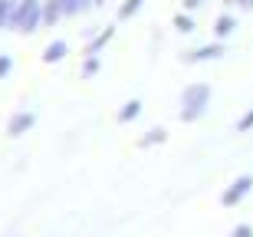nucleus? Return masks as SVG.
<instances>
[{"instance_id":"obj_1","label":"nucleus","mask_w":253,"mask_h":237,"mask_svg":"<svg viewBox=\"0 0 253 237\" xmlns=\"http://www.w3.org/2000/svg\"><path fill=\"white\" fill-rule=\"evenodd\" d=\"M211 102H214L211 83H188L181 89V99H178V119L184 125L201 122V119L211 112Z\"/></svg>"},{"instance_id":"obj_2","label":"nucleus","mask_w":253,"mask_h":237,"mask_svg":"<svg viewBox=\"0 0 253 237\" xmlns=\"http://www.w3.org/2000/svg\"><path fill=\"white\" fill-rule=\"evenodd\" d=\"M10 30L20 37H33L37 30H43V0H17Z\"/></svg>"},{"instance_id":"obj_3","label":"nucleus","mask_w":253,"mask_h":237,"mask_svg":"<svg viewBox=\"0 0 253 237\" xmlns=\"http://www.w3.org/2000/svg\"><path fill=\"white\" fill-rule=\"evenodd\" d=\"M224 53H227V43L211 40V43H201V47L181 53V63H188V66H204V63H217V59H224Z\"/></svg>"},{"instance_id":"obj_4","label":"nucleus","mask_w":253,"mask_h":237,"mask_svg":"<svg viewBox=\"0 0 253 237\" xmlns=\"http://www.w3.org/2000/svg\"><path fill=\"white\" fill-rule=\"evenodd\" d=\"M250 191H253V175H240V178H234L220 191V204H224V208H240V204L250 198Z\"/></svg>"},{"instance_id":"obj_5","label":"nucleus","mask_w":253,"mask_h":237,"mask_svg":"<svg viewBox=\"0 0 253 237\" xmlns=\"http://www.w3.org/2000/svg\"><path fill=\"white\" fill-rule=\"evenodd\" d=\"M115 23H105L102 30H95L92 37L85 40V47H83V56H102L105 49H109V43H112L115 40Z\"/></svg>"},{"instance_id":"obj_6","label":"nucleus","mask_w":253,"mask_h":237,"mask_svg":"<svg viewBox=\"0 0 253 237\" xmlns=\"http://www.w3.org/2000/svg\"><path fill=\"white\" fill-rule=\"evenodd\" d=\"M37 129V112L33 109H17V112L7 119V135L10 139H20V135H27Z\"/></svg>"},{"instance_id":"obj_7","label":"nucleus","mask_w":253,"mask_h":237,"mask_svg":"<svg viewBox=\"0 0 253 237\" xmlns=\"http://www.w3.org/2000/svg\"><path fill=\"white\" fill-rule=\"evenodd\" d=\"M237 27H240V20H237V13H230V10H224V13H217L214 17V40H220V43H227V40L237 33Z\"/></svg>"},{"instance_id":"obj_8","label":"nucleus","mask_w":253,"mask_h":237,"mask_svg":"<svg viewBox=\"0 0 253 237\" xmlns=\"http://www.w3.org/2000/svg\"><path fill=\"white\" fill-rule=\"evenodd\" d=\"M141 112H145V102H141L138 95L135 99H125L122 105H119V112H115V122L119 125H131V122H138Z\"/></svg>"},{"instance_id":"obj_9","label":"nucleus","mask_w":253,"mask_h":237,"mask_svg":"<svg viewBox=\"0 0 253 237\" xmlns=\"http://www.w3.org/2000/svg\"><path fill=\"white\" fill-rule=\"evenodd\" d=\"M69 56V43H66L63 37H56V40H49L46 47H43V63H46V66H56V63H63V59Z\"/></svg>"},{"instance_id":"obj_10","label":"nucleus","mask_w":253,"mask_h":237,"mask_svg":"<svg viewBox=\"0 0 253 237\" xmlns=\"http://www.w3.org/2000/svg\"><path fill=\"white\" fill-rule=\"evenodd\" d=\"M168 142V129L165 125H151L148 132H141L138 139V148H158V145Z\"/></svg>"},{"instance_id":"obj_11","label":"nucleus","mask_w":253,"mask_h":237,"mask_svg":"<svg viewBox=\"0 0 253 237\" xmlns=\"http://www.w3.org/2000/svg\"><path fill=\"white\" fill-rule=\"evenodd\" d=\"M171 27H174V33H181V37H191L197 30V20L194 13H188V10H178L174 17H171Z\"/></svg>"},{"instance_id":"obj_12","label":"nucleus","mask_w":253,"mask_h":237,"mask_svg":"<svg viewBox=\"0 0 253 237\" xmlns=\"http://www.w3.org/2000/svg\"><path fill=\"white\" fill-rule=\"evenodd\" d=\"M63 17H66L63 0H43V27H56Z\"/></svg>"},{"instance_id":"obj_13","label":"nucleus","mask_w":253,"mask_h":237,"mask_svg":"<svg viewBox=\"0 0 253 237\" xmlns=\"http://www.w3.org/2000/svg\"><path fill=\"white\" fill-rule=\"evenodd\" d=\"M141 7H145V0H122V3H119V10H115V17L122 20H135L141 13Z\"/></svg>"},{"instance_id":"obj_14","label":"nucleus","mask_w":253,"mask_h":237,"mask_svg":"<svg viewBox=\"0 0 253 237\" xmlns=\"http://www.w3.org/2000/svg\"><path fill=\"white\" fill-rule=\"evenodd\" d=\"M66 17H83L89 10H95V0H63Z\"/></svg>"},{"instance_id":"obj_15","label":"nucleus","mask_w":253,"mask_h":237,"mask_svg":"<svg viewBox=\"0 0 253 237\" xmlns=\"http://www.w3.org/2000/svg\"><path fill=\"white\" fill-rule=\"evenodd\" d=\"M83 79H92L102 73V56H83V66H79Z\"/></svg>"},{"instance_id":"obj_16","label":"nucleus","mask_w":253,"mask_h":237,"mask_svg":"<svg viewBox=\"0 0 253 237\" xmlns=\"http://www.w3.org/2000/svg\"><path fill=\"white\" fill-rule=\"evenodd\" d=\"M13 7H17V0H0V30H10V20H13Z\"/></svg>"},{"instance_id":"obj_17","label":"nucleus","mask_w":253,"mask_h":237,"mask_svg":"<svg viewBox=\"0 0 253 237\" xmlns=\"http://www.w3.org/2000/svg\"><path fill=\"white\" fill-rule=\"evenodd\" d=\"M234 132H253V105L234 122Z\"/></svg>"},{"instance_id":"obj_18","label":"nucleus","mask_w":253,"mask_h":237,"mask_svg":"<svg viewBox=\"0 0 253 237\" xmlns=\"http://www.w3.org/2000/svg\"><path fill=\"white\" fill-rule=\"evenodd\" d=\"M227 237H253V224L240 221V224H234V228H230V234H227Z\"/></svg>"},{"instance_id":"obj_19","label":"nucleus","mask_w":253,"mask_h":237,"mask_svg":"<svg viewBox=\"0 0 253 237\" xmlns=\"http://www.w3.org/2000/svg\"><path fill=\"white\" fill-rule=\"evenodd\" d=\"M13 73V56L10 53H0V79H7Z\"/></svg>"},{"instance_id":"obj_20","label":"nucleus","mask_w":253,"mask_h":237,"mask_svg":"<svg viewBox=\"0 0 253 237\" xmlns=\"http://www.w3.org/2000/svg\"><path fill=\"white\" fill-rule=\"evenodd\" d=\"M201 7H204V0H181V10H188V13H194Z\"/></svg>"},{"instance_id":"obj_21","label":"nucleus","mask_w":253,"mask_h":237,"mask_svg":"<svg viewBox=\"0 0 253 237\" xmlns=\"http://www.w3.org/2000/svg\"><path fill=\"white\" fill-rule=\"evenodd\" d=\"M240 10H253V0H244V7Z\"/></svg>"},{"instance_id":"obj_22","label":"nucleus","mask_w":253,"mask_h":237,"mask_svg":"<svg viewBox=\"0 0 253 237\" xmlns=\"http://www.w3.org/2000/svg\"><path fill=\"white\" fill-rule=\"evenodd\" d=\"M105 3H109V0H95V7H105Z\"/></svg>"},{"instance_id":"obj_23","label":"nucleus","mask_w":253,"mask_h":237,"mask_svg":"<svg viewBox=\"0 0 253 237\" xmlns=\"http://www.w3.org/2000/svg\"><path fill=\"white\" fill-rule=\"evenodd\" d=\"M230 3H237V7H244V0H230Z\"/></svg>"}]
</instances>
